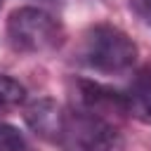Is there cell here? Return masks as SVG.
Listing matches in <instances>:
<instances>
[{
  "label": "cell",
  "instance_id": "1",
  "mask_svg": "<svg viewBox=\"0 0 151 151\" xmlns=\"http://www.w3.org/2000/svg\"><path fill=\"white\" fill-rule=\"evenodd\" d=\"M26 125L59 151H125L120 130L101 116L64 106L50 97L33 99L24 109Z\"/></svg>",
  "mask_w": 151,
  "mask_h": 151
},
{
  "label": "cell",
  "instance_id": "2",
  "mask_svg": "<svg viewBox=\"0 0 151 151\" xmlns=\"http://www.w3.org/2000/svg\"><path fill=\"white\" fill-rule=\"evenodd\" d=\"M137 45L134 40L113 24H94L83 33L78 57L80 61L106 76L125 73L137 61Z\"/></svg>",
  "mask_w": 151,
  "mask_h": 151
},
{
  "label": "cell",
  "instance_id": "3",
  "mask_svg": "<svg viewBox=\"0 0 151 151\" xmlns=\"http://www.w3.org/2000/svg\"><path fill=\"white\" fill-rule=\"evenodd\" d=\"M7 42L21 54H45L64 42V26L40 7H17L7 17Z\"/></svg>",
  "mask_w": 151,
  "mask_h": 151
},
{
  "label": "cell",
  "instance_id": "4",
  "mask_svg": "<svg viewBox=\"0 0 151 151\" xmlns=\"http://www.w3.org/2000/svg\"><path fill=\"white\" fill-rule=\"evenodd\" d=\"M68 97H71V106L101 116V118H109V120H111V116H127L125 94L120 90H113L97 80L73 78L68 83Z\"/></svg>",
  "mask_w": 151,
  "mask_h": 151
},
{
  "label": "cell",
  "instance_id": "5",
  "mask_svg": "<svg viewBox=\"0 0 151 151\" xmlns=\"http://www.w3.org/2000/svg\"><path fill=\"white\" fill-rule=\"evenodd\" d=\"M123 94L127 104V116L144 125H151V68L137 71Z\"/></svg>",
  "mask_w": 151,
  "mask_h": 151
},
{
  "label": "cell",
  "instance_id": "6",
  "mask_svg": "<svg viewBox=\"0 0 151 151\" xmlns=\"http://www.w3.org/2000/svg\"><path fill=\"white\" fill-rule=\"evenodd\" d=\"M24 99H26V87L19 80H14L12 76L0 73V111L19 106V104H24Z\"/></svg>",
  "mask_w": 151,
  "mask_h": 151
},
{
  "label": "cell",
  "instance_id": "7",
  "mask_svg": "<svg viewBox=\"0 0 151 151\" xmlns=\"http://www.w3.org/2000/svg\"><path fill=\"white\" fill-rule=\"evenodd\" d=\"M0 151H33V149L19 127L0 120Z\"/></svg>",
  "mask_w": 151,
  "mask_h": 151
},
{
  "label": "cell",
  "instance_id": "8",
  "mask_svg": "<svg viewBox=\"0 0 151 151\" xmlns=\"http://www.w3.org/2000/svg\"><path fill=\"white\" fill-rule=\"evenodd\" d=\"M127 5L142 24L151 26V0H127Z\"/></svg>",
  "mask_w": 151,
  "mask_h": 151
},
{
  "label": "cell",
  "instance_id": "9",
  "mask_svg": "<svg viewBox=\"0 0 151 151\" xmlns=\"http://www.w3.org/2000/svg\"><path fill=\"white\" fill-rule=\"evenodd\" d=\"M47 2H64V0H47Z\"/></svg>",
  "mask_w": 151,
  "mask_h": 151
},
{
  "label": "cell",
  "instance_id": "10",
  "mask_svg": "<svg viewBox=\"0 0 151 151\" xmlns=\"http://www.w3.org/2000/svg\"><path fill=\"white\" fill-rule=\"evenodd\" d=\"M0 7H2V0H0Z\"/></svg>",
  "mask_w": 151,
  "mask_h": 151
}]
</instances>
